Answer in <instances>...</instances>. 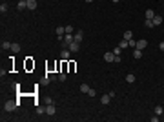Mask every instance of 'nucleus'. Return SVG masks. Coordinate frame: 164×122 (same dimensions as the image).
<instances>
[{
	"mask_svg": "<svg viewBox=\"0 0 164 122\" xmlns=\"http://www.w3.org/2000/svg\"><path fill=\"white\" fill-rule=\"evenodd\" d=\"M128 44H130L131 48H135V46H137V42H135V40H133V38H130V40H128Z\"/></svg>",
	"mask_w": 164,
	"mask_h": 122,
	"instance_id": "bb28decb",
	"label": "nucleus"
},
{
	"mask_svg": "<svg viewBox=\"0 0 164 122\" xmlns=\"http://www.w3.org/2000/svg\"><path fill=\"white\" fill-rule=\"evenodd\" d=\"M159 49H160V51H164V40H162V42L159 44Z\"/></svg>",
	"mask_w": 164,
	"mask_h": 122,
	"instance_id": "c85d7f7f",
	"label": "nucleus"
},
{
	"mask_svg": "<svg viewBox=\"0 0 164 122\" xmlns=\"http://www.w3.org/2000/svg\"><path fill=\"white\" fill-rule=\"evenodd\" d=\"M111 2H119V0H111Z\"/></svg>",
	"mask_w": 164,
	"mask_h": 122,
	"instance_id": "c756f323",
	"label": "nucleus"
},
{
	"mask_svg": "<svg viewBox=\"0 0 164 122\" xmlns=\"http://www.w3.org/2000/svg\"><path fill=\"white\" fill-rule=\"evenodd\" d=\"M18 11H22V9H26L28 7V0H18Z\"/></svg>",
	"mask_w": 164,
	"mask_h": 122,
	"instance_id": "0eeeda50",
	"label": "nucleus"
},
{
	"mask_svg": "<svg viewBox=\"0 0 164 122\" xmlns=\"http://www.w3.org/2000/svg\"><path fill=\"white\" fill-rule=\"evenodd\" d=\"M55 111H57V109H55L53 104H48V106H46V115H55Z\"/></svg>",
	"mask_w": 164,
	"mask_h": 122,
	"instance_id": "423d86ee",
	"label": "nucleus"
},
{
	"mask_svg": "<svg viewBox=\"0 0 164 122\" xmlns=\"http://www.w3.org/2000/svg\"><path fill=\"white\" fill-rule=\"evenodd\" d=\"M66 33H71V35H73V33H75V27H73V26H66Z\"/></svg>",
	"mask_w": 164,
	"mask_h": 122,
	"instance_id": "5701e85b",
	"label": "nucleus"
},
{
	"mask_svg": "<svg viewBox=\"0 0 164 122\" xmlns=\"http://www.w3.org/2000/svg\"><path fill=\"white\" fill-rule=\"evenodd\" d=\"M144 27H146V29H153V27H155L153 20H148V18H146V22H144Z\"/></svg>",
	"mask_w": 164,
	"mask_h": 122,
	"instance_id": "f8f14e48",
	"label": "nucleus"
},
{
	"mask_svg": "<svg viewBox=\"0 0 164 122\" xmlns=\"http://www.w3.org/2000/svg\"><path fill=\"white\" fill-rule=\"evenodd\" d=\"M110 100H111V97H110V95H102V98H100V102L104 104V106H108V104H110Z\"/></svg>",
	"mask_w": 164,
	"mask_h": 122,
	"instance_id": "1a4fd4ad",
	"label": "nucleus"
},
{
	"mask_svg": "<svg viewBox=\"0 0 164 122\" xmlns=\"http://www.w3.org/2000/svg\"><path fill=\"white\" fill-rule=\"evenodd\" d=\"M11 51H13V53H18V51H20V46H18V44H11Z\"/></svg>",
	"mask_w": 164,
	"mask_h": 122,
	"instance_id": "412c9836",
	"label": "nucleus"
},
{
	"mask_svg": "<svg viewBox=\"0 0 164 122\" xmlns=\"http://www.w3.org/2000/svg\"><path fill=\"white\" fill-rule=\"evenodd\" d=\"M86 2H93V0H86Z\"/></svg>",
	"mask_w": 164,
	"mask_h": 122,
	"instance_id": "7c9ffc66",
	"label": "nucleus"
},
{
	"mask_svg": "<svg viewBox=\"0 0 164 122\" xmlns=\"http://www.w3.org/2000/svg\"><path fill=\"white\" fill-rule=\"evenodd\" d=\"M124 38H126V40H130V38H133V35H131V31H126V33H124Z\"/></svg>",
	"mask_w": 164,
	"mask_h": 122,
	"instance_id": "393cba45",
	"label": "nucleus"
},
{
	"mask_svg": "<svg viewBox=\"0 0 164 122\" xmlns=\"http://www.w3.org/2000/svg\"><path fill=\"white\" fill-rule=\"evenodd\" d=\"M80 91H82V93H88V91H89V86H88V84H80Z\"/></svg>",
	"mask_w": 164,
	"mask_h": 122,
	"instance_id": "a211bd4d",
	"label": "nucleus"
},
{
	"mask_svg": "<svg viewBox=\"0 0 164 122\" xmlns=\"http://www.w3.org/2000/svg\"><path fill=\"white\" fill-rule=\"evenodd\" d=\"M120 53H122V48H120V46H117V48L113 49V55H115V57H120Z\"/></svg>",
	"mask_w": 164,
	"mask_h": 122,
	"instance_id": "f3484780",
	"label": "nucleus"
},
{
	"mask_svg": "<svg viewBox=\"0 0 164 122\" xmlns=\"http://www.w3.org/2000/svg\"><path fill=\"white\" fill-rule=\"evenodd\" d=\"M66 78H68V77H66V73H64V71H62V73H60V75H58V80H60V82H64V80H66Z\"/></svg>",
	"mask_w": 164,
	"mask_h": 122,
	"instance_id": "4be33fe9",
	"label": "nucleus"
},
{
	"mask_svg": "<svg viewBox=\"0 0 164 122\" xmlns=\"http://www.w3.org/2000/svg\"><path fill=\"white\" fill-rule=\"evenodd\" d=\"M68 49H69L71 53H75V51H78V49H80V42H77V40H73V42L69 44V48H68Z\"/></svg>",
	"mask_w": 164,
	"mask_h": 122,
	"instance_id": "7ed1b4c3",
	"label": "nucleus"
},
{
	"mask_svg": "<svg viewBox=\"0 0 164 122\" xmlns=\"http://www.w3.org/2000/svg\"><path fill=\"white\" fill-rule=\"evenodd\" d=\"M119 46H120V48H122V49H124V48H128V46H130V44H128V40H126V38H122V40H120V44H119Z\"/></svg>",
	"mask_w": 164,
	"mask_h": 122,
	"instance_id": "6ab92c4d",
	"label": "nucleus"
},
{
	"mask_svg": "<svg viewBox=\"0 0 164 122\" xmlns=\"http://www.w3.org/2000/svg\"><path fill=\"white\" fill-rule=\"evenodd\" d=\"M133 58H142V49L133 48Z\"/></svg>",
	"mask_w": 164,
	"mask_h": 122,
	"instance_id": "9d476101",
	"label": "nucleus"
},
{
	"mask_svg": "<svg viewBox=\"0 0 164 122\" xmlns=\"http://www.w3.org/2000/svg\"><path fill=\"white\" fill-rule=\"evenodd\" d=\"M137 49H146L148 48V40H144V38H140V40H137V46H135Z\"/></svg>",
	"mask_w": 164,
	"mask_h": 122,
	"instance_id": "f03ea898",
	"label": "nucleus"
},
{
	"mask_svg": "<svg viewBox=\"0 0 164 122\" xmlns=\"http://www.w3.org/2000/svg\"><path fill=\"white\" fill-rule=\"evenodd\" d=\"M88 95H89V97H91V98H93V97H95V95H97V91H95V89H91V88H89V91H88Z\"/></svg>",
	"mask_w": 164,
	"mask_h": 122,
	"instance_id": "a878e982",
	"label": "nucleus"
},
{
	"mask_svg": "<svg viewBox=\"0 0 164 122\" xmlns=\"http://www.w3.org/2000/svg\"><path fill=\"white\" fill-rule=\"evenodd\" d=\"M37 113H38V115H42V113H46V108H42V106H38V108H37Z\"/></svg>",
	"mask_w": 164,
	"mask_h": 122,
	"instance_id": "b1692460",
	"label": "nucleus"
},
{
	"mask_svg": "<svg viewBox=\"0 0 164 122\" xmlns=\"http://www.w3.org/2000/svg\"><path fill=\"white\" fill-rule=\"evenodd\" d=\"M73 36H75L77 42H82V38H84V31H82V29H77V31L73 33Z\"/></svg>",
	"mask_w": 164,
	"mask_h": 122,
	"instance_id": "20e7f679",
	"label": "nucleus"
},
{
	"mask_svg": "<svg viewBox=\"0 0 164 122\" xmlns=\"http://www.w3.org/2000/svg\"><path fill=\"white\" fill-rule=\"evenodd\" d=\"M104 60H106V62H113V60H115V55H113V51L106 53V55H104Z\"/></svg>",
	"mask_w": 164,
	"mask_h": 122,
	"instance_id": "6e6552de",
	"label": "nucleus"
},
{
	"mask_svg": "<svg viewBox=\"0 0 164 122\" xmlns=\"http://www.w3.org/2000/svg\"><path fill=\"white\" fill-rule=\"evenodd\" d=\"M0 48H2V49H11V42H2Z\"/></svg>",
	"mask_w": 164,
	"mask_h": 122,
	"instance_id": "aec40b11",
	"label": "nucleus"
},
{
	"mask_svg": "<svg viewBox=\"0 0 164 122\" xmlns=\"http://www.w3.org/2000/svg\"><path fill=\"white\" fill-rule=\"evenodd\" d=\"M126 82H130V84L135 82V75H133V73H128V75H126Z\"/></svg>",
	"mask_w": 164,
	"mask_h": 122,
	"instance_id": "4468645a",
	"label": "nucleus"
},
{
	"mask_svg": "<svg viewBox=\"0 0 164 122\" xmlns=\"http://www.w3.org/2000/svg\"><path fill=\"white\" fill-rule=\"evenodd\" d=\"M69 53H71L69 49H62V55H60V57H62V60H68V58H69Z\"/></svg>",
	"mask_w": 164,
	"mask_h": 122,
	"instance_id": "2eb2a0df",
	"label": "nucleus"
},
{
	"mask_svg": "<svg viewBox=\"0 0 164 122\" xmlns=\"http://www.w3.org/2000/svg\"><path fill=\"white\" fill-rule=\"evenodd\" d=\"M144 15H146V18H148V20H153V16H155V11H153V9H148Z\"/></svg>",
	"mask_w": 164,
	"mask_h": 122,
	"instance_id": "ddd939ff",
	"label": "nucleus"
},
{
	"mask_svg": "<svg viewBox=\"0 0 164 122\" xmlns=\"http://www.w3.org/2000/svg\"><path fill=\"white\" fill-rule=\"evenodd\" d=\"M18 104H20V102H16V100H7V102L4 104V109H6V111H15Z\"/></svg>",
	"mask_w": 164,
	"mask_h": 122,
	"instance_id": "f257e3e1",
	"label": "nucleus"
},
{
	"mask_svg": "<svg viewBox=\"0 0 164 122\" xmlns=\"http://www.w3.org/2000/svg\"><path fill=\"white\" fill-rule=\"evenodd\" d=\"M153 111H155V115H162V113H164V108H162V106H155Z\"/></svg>",
	"mask_w": 164,
	"mask_h": 122,
	"instance_id": "dca6fc26",
	"label": "nucleus"
},
{
	"mask_svg": "<svg viewBox=\"0 0 164 122\" xmlns=\"http://www.w3.org/2000/svg\"><path fill=\"white\" fill-rule=\"evenodd\" d=\"M153 24H155V26H160V24H162V16H160V15H155V16H153Z\"/></svg>",
	"mask_w": 164,
	"mask_h": 122,
	"instance_id": "9b49d317",
	"label": "nucleus"
},
{
	"mask_svg": "<svg viewBox=\"0 0 164 122\" xmlns=\"http://www.w3.org/2000/svg\"><path fill=\"white\" fill-rule=\"evenodd\" d=\"M37 6H38V2H37V0H28V9L35 11V9H37Z\"/></svg>",
	"mask_w": 164,
	"mask_h": 122,
	"instance_id": "39448f33",
	"label": "nucleus"
},
{
	"mask_svg": "<svg viewBox=\"0 0 164 122\" xmlns=\"http://www.w3.org/2000/svg\"><path fill=\"white\" fill-rule=\"evenodd\" d=\"M0 11L6 13V11H7V4H2V6H0Z\"/></svg>",
	"mask_w": 164,
	"mask_h": 122,
	"instance_id": "cd10ccee",
	"label": "nucleus"
}]
</instances>
